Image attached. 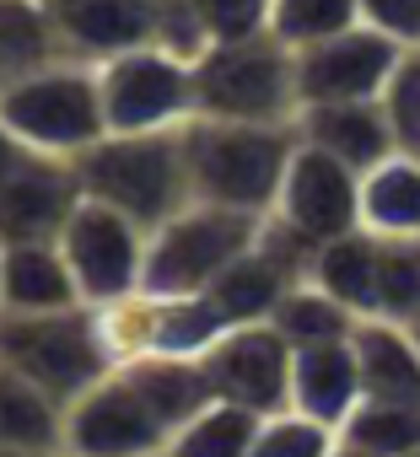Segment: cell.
<instances>
[{"mask_svg":"<svg viewBox=\"0 0 420 457\" xmlns=\"http://www.w3.org/2000/svg\"><path fill=\"white\" fill-rule=\"evenodd\" d=\"M291 151H297V124H238V119H189L183 124L189 188L205 204L270 215Z\"/></svg>","mask_w":420,"mask_h":457,"instance_id":"1","label":"cell"},{"mask_svg":"<svg viewBox=\"0 0 420 457\" xmlns=\"http://www.w3.org/2000/svg\"><path fill=\"white\" fill-rule=\"evenodd\" d=\"M297 49H286L270 28L216 38L194 54V119L297 124Z\"/></svg>","mask_w":420,"mask_h":457,"instance_id":"2","label":"cell"},{"mask_svg":"<svg viewBox=\"0 0 420 457\" xmlns=\"http://www.w3.org/2000/svg\"><path fill=\"white\" fill-rule=\"evenodd\" d=\"M71 167H76V183H81L87 199L124 210L130 220L146 226V232L194 199L183 129H146V135H113L108 129Z\"/></svg>","mask_w":420,"mask_h":457,"instance_id":"3","label":"cell"},{"mask_svg":"<svg viewBox=\"0 0 420 457\" xmlns=\"http://www.w3.org/2000/svg\"><path fill=\"white\" fill-rule=\"evenodd\" d=\"M0 119H6V129L28 151L76 162L87 145H97L108 135L103 92H97V65L55 60V65H38V71L6 81V87H0Z\"/></svg>","mask_w":420,"mask_h":457,"instance_id":"4","label":"cell"},{"mask_svg":"<svg viewBox=\"0 0 420 457\" xmlns=\"http://www.w3.org/2000/svg\"><path fill=\"white\" fill-rule=\"evenodd\" d=\"M0 366L22 371L60 403L87 393L97 377L113 371V350L103 334L97 307H60V312H0Z\"/></svg>","mask_w":420,"mask_h":457,"instance_id":"5","label":"cell"},{"mask_svg":"<svg viewBox=\"0 0 420 457\" xmlns=\"http://www.w3.org/2000/svg\"><path fill=\"white\" fill-rule=\"evenodd\" d=\"M259 232H265V215L189 199L178 215L151 226V237H146V291L205 296L232 259H243L259 243Z\"/></svg>","mask_w":420,"mask_h":457,"instance_id":"6","label":"cell"},{"mask_svg":"<svg viewBox=\"0 0 420 457\" xmlns=\"http://www.w3.org/2000/svg\"><path fill=\"white\" fill-rule=\"evenodd\" d=\"M97 92L113 135L183 129L194 119V60L151 38L97 60Z\"/></svg>","mask_w":420,"mask_h":457,"instance_id":"7","label":"cell"},{"mask_svg":"<svg viewBox=\"0 0 420 457\" xmlns=\"http://www.w3.org/2000/svg\"><path fill=\"white\" fill-rule=\"evenodd\" d=\"M146 226L130 220L124 210L113 204H97V199H76L71 220L60 226V253L81 286V302L87 307H113L124 296H135L146 286Z\"/></svg>","mask_w":420,"mask_h":457,"instance_id":"8","label":"cell"},{"mask_svg":"<svg viewBox=\"0 0 420 457\" xmlns=\"http://www.w3.org/2000/svg\"><path fill=\"white\" fill-rule=\"evenodd\" d=\"M103 312V334L113 350V366L140 355H205L227 334V318L210 307V296H172V291H135Z\"/></svg>","mask_w":420,"mask_h":457,"instance_id":"9","label":"cell"},{"mask_svg":"<svg viewBox=\"0 0 420 457\" xmlns=\"http://www.w3.org/2000/svg\"><path fill=\"white\" fill-rule=\"evenodd\" d=\"M156 452H167V425L151 414V403L119 366L65 403V457H156Z\"/></svg>","mask_w":420,"mask_h":457,"instance_id":"10","label":"cell"},{"mask_svg":"<svg viewBox=\"0 0 420 457\" xmlns=\"http://www.w3.org/2000/svg\"><path fill=\"white\" fill-rule=\"evenodd\" d=\"M270 215L281 226H291V232L302 243H313V248L334 243V237H345V232L361 226V172L345 167L340 156L297 140Z\"/></svg>","mask_w":420,"mask_h":457,"instance_id":"11","label":"cell"},{"mask_svg":"<svg viewBox=\"0 0 420 457\" xmlns=\"http://www.w3.org/2000/svg\"><path fill=\"white\" fill-rule=\"evenodd\" d=\"M291 355L297 350L275 323H232L199 361L216 398L243 403L254 414H275L291 409Z\"/></svg>","mask_w":420,"mask_h":457,"instance_id":"12","label":"cell"},{"mask_svg":"<svg viewBox=\"0 0 420 457\" xmlns=\"http://www.w3.org/2000/svg\"><path fill=\"white\" fill-rule=\"evenodd\" d=\"M409 49L393 44L388 33L356 22L350 33H334L323 44L297 49V97L307 103H356V97H382L399 60Z\"/></svg>","mask_w":420,"mask_h":457,"instance_id":"13","label":"cell"},{"mask_svg":"<svg viewBox=\"0 0 420 457\" xmlns=\"http://www.w3.org/2000/svg\"><path fill=\"white\" fill-rule=\"evenodd\" d=\"M81 199L76 167L65 156H28L12 178H0V237L6 243H55Z\"/></svg>","mask_w":420,"mask_h":457,"instance_id":"14","label":"cell"},{"mask_svg":"<svg viewBox=\"0 0 420 457\" xmlns=\"http://www.w3.org/2000/svg\"><path fill=\"white\" fill-rule=\"evenodd\" d=\"M44 6L55 17L60 49L71 60H87V65L156 38L151 0H44Z\"/></svg>","mask_w":420,"mask_h":457,"instance_id":"15","label":"cell"},{"mask_svg":"<svg viewBox=\"0 0 420 457\" xmlns=\"http://www.w3.org/2000/svg\"><path fill=\"white\" fill-rule=\"evenodd\" d=\"M297 140L340 156L345 167L366 172L377 167L382 156L404 151L399 135H393V119L382 108V97H356V103H307L297 108Z\"/></svg>","mask_w":420,"mask_h":457,"instance_id":"16","label":"cell"},{"mask_svg":"<svg viewBox=\"0 0 420 457\" xmlns=\"http://www.w3.org/2000/svg\"><path fill=\"white\" fill-rule=\"evenodd\" d=\"M291 409L345 430V420L361 409V366H356L350 339L302 345L291 355Z\"/></svg>","mask_w":420,"mask_h":457,"instance_id":"17","label":"cell"},{"mask_svg":"<svg viewBox=\"0 0 420 457\" xmlns=\"http://www.w3.org/2000/svg\"><path fill=\"white\" fill-rule=\"evenodd\" d=\"M350 345H356V366H361V403L420 409V345H415L409 323L361 318Z\"/></svg>","mask_w":420,"mask_h":457,"instance_id":"18","label":"cell"},{"mask_svg":"<svg viewBox=\"0 0 420 457\" xmlns=\"http://www.w3.org/2000/svg\"><path fill=\"white\" fill-rule=\"evenodd\" d=\"M60 307H87L60 243H6L0 312H60Z\"/></svg>","mask_w":420,"mask_h":457,"instance_id":"19","label":"cell"},{"mask_svg":"<svg viewBox=\"0 0 420 457\" xmlns=\"http://www.w3.org/2000/svg\"><path fill=\"white\" fill-rule=\"evenodd\" d=\"M361 226L382 243H420V156L393 151L361 172Z\"/></svg>","mask_w":420,"mask_h":457,"instance_id":"20","label":"cell"},{"mask_svg":"<svg viewBox=\"0 0 420 457\" xmlns=\"http://www.w3.org/2000/svg\"><path fill=\"white\" fill-rule=\"evenodd\" d=\"M119 371L140 387L151 414L167 425V441H172V430L183 420H194L210 398H216V387L205 377V361H194V355H140V361H124Z\"/></svg>","mask_w":420,"mask_h":457,"instance_id":"21","label":"cell"},{"mask_svg":"<svg viewBox=\"0 0 420 457\" xmlns=\"http://www.w3.org/2000/svg\"><path fill=\"white\" fill-rule=\"evenodd\" d=\"M377 259H382V237L356 226V232H345L334 243H318L307 280L323 286L334 302H345L356 318H372L377 312Z\"/></svg>","mask_w":420,"mask_h":457,"instance_id":"22","label":"cell"},{"mask_svg":"<svg viewBox=\"0 0 420 457\" xmlns=\"http://www.w3.org/2000/svg\"><path fill=\"white\" fill-rule=\"evenodd\" d=\"M0 446L65 452V403L12 366H0Z\"/></svg>","mask_w":420,"mask_h":457,"instance_id":"23","label":"cell"},{"mask_svg":"<svg viewBox=\"0 0 420 457\" xmlns=\"http://www.w3.org/2000/svg\"><path fill=\"white\" fill-rule=\"evenodd\" d=\"M55 60H71V54L60 49L44 0H0V87Z\"/></svg>","mask_w":420,"mask_h":457,"instance_id":"24","label":"cell"},{"mask_svg":"<svg viewBox=\"0 0 420 457\" xmlns=\"http://www.w3.org/2000/svg\"><path fill=\"white\" fill-rule=\"evenodd\" d=\"M259 425H265V414H254L243 403H227V398H210L194 420H183L172 430L167 452L172 457H248Z\"/></svg>","mask_w":420,"mask_h":457,"instance_id":"25","label":"cell"},{"mask_svg":"<svg viewBox=\"0 0 420 457\" xmlns=\"http://www.w3.org/2000/svg\"><path fill=\"white\" fill-rule=\"evenodd\" d=\"M270 323L291 339V350H302V345H323V339H350L361 318H356L345 302H334L323 286L297 280V286L281 296V307H275Z\"/></svg>","mask_w":420,"mask_h":457,"instance_id":"26","label":"cell"},{"mask_svg":"<svg viewBox=\"0 0 420 457\" xmlns=\"http://www.w3.org/2000/svg\"><path fill=\"white\" fill-rule=\"evenodd\" d=\"M361 22V0H270V33L286 49L323 44Z\"/></svg>","mask_w":420,"mask_h":457,"instance_id":"27","label":"cell"},{"mask_svg":"<svg viewBox=\"0 0 420 457\" xmlns=\"http://www.w3.org/2000/svg\"><path fill=\"white\" fill-rule=\"evenodd\" d=\"M350 446L372 452V457H409L420 446V409H404V403H361L345 430H340Z\"/></svg>","mask_w":420,"mask_h":457,"instance_id":"28","label":"cell"},{"mask_svg":"<svg viewBox=\"0 0 420 457\" xmlns=\"http://www.w3.org/2000/svg\"><path fill=\"white\" fill-rule=\"evenodd\" d=\"M334 446H340L334 425H323L302 409H275V414H265L248 457H329Z\"/></svg>","mask_w":420,"mask_h":457,"instance_id":"29","label":"cell"},{"mask_svg":"<svg viewBox=\"0 0 420 457\" xmlns=\"http://www.w3.org/2000/svg\"><path fill=\"white\" fill-rule=\"evenodd\" d=\"M388 323L420 318V243H382L377 259V312Z\"/></svg>","mask_w":420,"mask_h":457,"instance_id":"30","label":"cell"},{"mask_svg":"<svg viewBox=\"0 0 420 457\" xmlns=\"http://www.w3.org/2000/svg\"><path fill=\"white\" fill-rule=\"evenodd\" d=\"M183 12H189V22L199 28L205 44L270 28V0H183Z\"/></svg>","mask_w":420,"mask_h":457,"instance_id":"31","label":"cell"},{"mask_svg":"<svg viewBox=\"0 0 420 457\" xmlns=\"http://www.w3.org/2000/svg\"><path fill=\"white\" fill-rule=\"evenodd\" d=\"M382 108L393 119V135L404 151H420V49H409L382 92Z\"/></svg>","mask_w":420,"mask_h":457,"instance_id":"32","label":"cell"},{"mask_svg":"<svg viewBox=\"0 0 420 457\" xmlns=\"http://www.w3.org/2000/svg\"><path fill=\"white\" fill-rule=\"evenodd\" d=\"M361 22L404 49H420V0H361Z\"/></svg>","mask_w":420,"mask_h":457,"instance_id":"33","label":"cell"},{"mask_svg":"<svg viewBox=\"0 0 420 457\" xmlns=\"http://www.w3.org/2000/svg\"><path fill=\"white\" fill-rule=\"evenodd\" d=\"M28 156H33V151H28V145H22V140L6 129V119H0V178H12V172L28 162Z\"/></svg>","mask_w":420,"mask_h":457,"instance_id":"34","label":"cell"},{"mask_svg":"<svg viewBox=\"0 0 420 457\" xmlns=\"http://www.w3.org/2000/svg\"><path fill=\"white\" fill-rule=\"evenodd\" d=\"M0 457H65V452H28V446H0Z\"/></svg>","mask_w":420,"mask_h":457,"instance_id":"35","label":"cell"},{"mask_svg":"<svg viewBox=\"0 0 420 457\" xmlns=\"http://www.w3.org/2000/svg\"><path fill=\"white\" fill-rule=\"evenodd\" d=\"M329 457H372V452H361V446H350V441H345V436H340V446H334V452H329Z\"/></svg>","mask_w":420,"mask_h":457,"instance_id":"36","label":"cell"},{"mask_svg":"<svg viewBox=\"0 0 420 457\" xmlns=\"http://www.w3.org/2000/svg\"><path fill=\"white\" fill-rule=\"evenodd\" d=\"M409 334H415V345H420V318H415V323H409Z\"/></svg>","mask_w":420,"mask_h":457,"instance_id":"37","label":"cell"},{"mask_svg":"<svg viewBox=\"0 0 420 457\" xmlns=\"http://www.w3.org/2000/svg\"><path fill=\"white\" fill-rule=\"evenodd\" d=\"M0 264H6V237H0Z\"/></svg>","mask_w":420,"mask_h":457,"instance_id":"38","label":"cell"},{"mask_svg":"<svg viewBox=\"0 0 420 457\" xmlns=\"http://www.w3.org/2000/svg\"><path fill=\"white\" fill-rule=\"evenodd\" d=\"M409 457H420V446H415V452H409Z\"/></svg>","mask_w":420,"mask_h":457,"instance_id":"39","label":"cell"},{"mask_svg":"<svg viewBox=\"0 0 420 457\" xmlns=\"http://www.w3.org/2000/svg\"><path fill=\"white\" fill-rule=\"evenodd\" d=\"M156 457H172V452H156Z\"/></svg>","mask_w":420,"mask_h":457,"instance_id":"40","label":"cell"}]
</instances>
